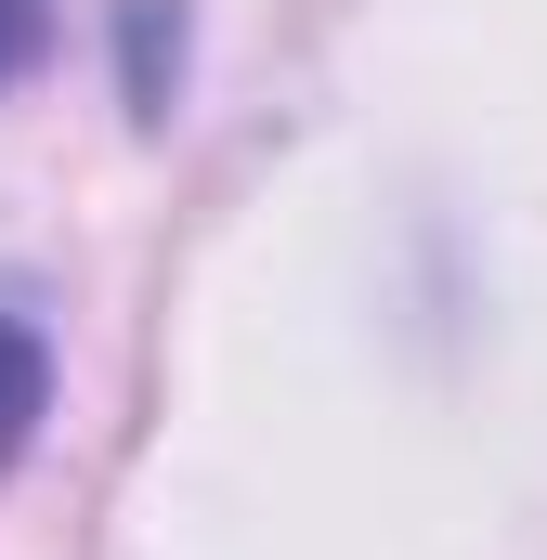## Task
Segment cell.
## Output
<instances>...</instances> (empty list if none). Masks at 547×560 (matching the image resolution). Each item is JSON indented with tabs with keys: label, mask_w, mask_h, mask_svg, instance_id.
Wrapping results in <instances>:
<instances>
[{
	"label": "cell",
	"mask_w": 547,
	"mask_h": 560,
	"mask_svg": "<svg viewBox=\"0 0 547 560\" xmlns=\"http://www.w3.org/2000/svg\"><path fill=\"white\" fill-rule=\"evenodd\" d=\"M39 52H53V0H0V92H13Z\"/></svg>",
	"instance_id": "cell-2"
},
{
	"label": "cell",
	"mask_w": 547,
	"mask_h": 560,
	"mask_svg": "<svg viewBox=\"0 0 547 560\" xmlns=\"http://www.w3.org/2000/svg\"><path fill=\"white\" fill-rule=\"evenodd\" d=\"M39 418H53V339L26 300H0V469L39 443Z\"/></svg>",
	"instance_id": "cell-1"
}]
</instances>
